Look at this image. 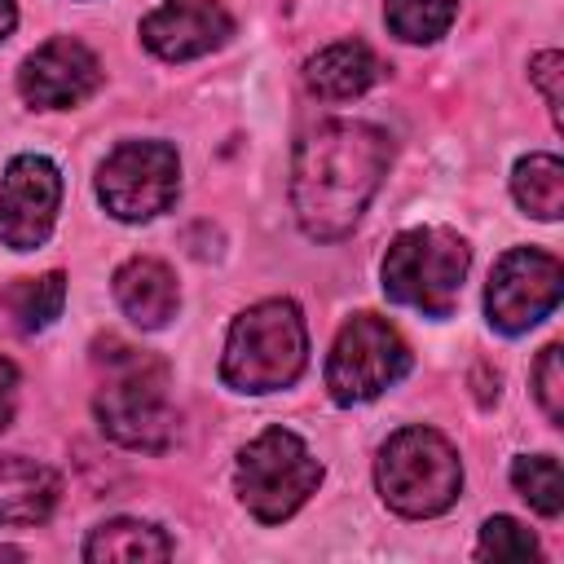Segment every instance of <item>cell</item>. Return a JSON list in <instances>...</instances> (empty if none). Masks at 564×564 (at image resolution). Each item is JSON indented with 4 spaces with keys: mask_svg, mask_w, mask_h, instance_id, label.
I'll use <instances>...</instances> for the list:
<instances>
[{
    "mask_svg": "<svg viewBox=\"0 0 564 564\" xmlns=\"http://www.w3.org/2000/svg\"><path fill=\"white\" fill-rule=\"evenodd\" d=\"M93 366H97L93 410L101 432L123 449H145V454L167 449L176 423L167 397L172 388L167 361L119 335H106L93 344Z\"/></svg>",
    "mask_w": 564,
    "mask_h": 564,
    "instance_id": "7a4b0ae2",
    "label": "cell"
},
{
    "mask_svg": "<svg viewBox=\"0 0 564 564\" xmlns=\"http://www.w3.org/2000/svg\"><path fill=\"white\" fill-rule=\"evenodd\" d=\"M533 397L551 423H564V348L546 344L533 361Z\"/></svg>",
    "mask_w": 564,
    "mask_h": 564,
    "instance_id": "7402d4cb",
    "label": "cell"
},
{
    "mask_svg": "<svg viewBox=\"0 0 564 564\" xmlns=\"http://www.w3.org/2000/svg\"><path fill=\"white\" fill-rule=\"evenodd\" d=\"M181 159L167 141H123L97 167V198L115 220H154L176 203Z\"/></svg>",
    "mask_w": 564,
    "mask_h": 564,
    "instance_id": "ba28073f",
    "label": "cell"
},
{
    "mask_svg": "<svg viewBox=\"0 0 564 564\" xmlns=\"http://www.w3.org/2000/svg\"><path fill=\"white\" fill-rule=\"evenodd\" d=\"M511 194L533 220L564 216V163L555 154H524L511 172Z\"/></svg>",
    "mask_w": 564,
    "mask_h": 564,
    "instance_id": "e0dca14e",
    "label": "cell"
},
{
    "mask_svg": "<svg viewBox=\"0 0 564 564\" xmlns=\"http://www.w3.org/2000/svg\"><path fill=\"white\" fill-rule=\"evenodd\" d=\"M511 485L538 516L555 520L564 511V476L551 454H520L511 463Z\"/></svg>",
    "mask_w": 564,
    "mask_h": 564,
    "instance_id": "ffe728a7",
    "label": "cell"
},
{
    "mask_svg": "<svg viewBox=\"0 0 564 564\" xmlns=\"http://www.w3.org/2000/svg\"><path fill=\"white\" fill-rule=\"evenodd\" d=\"M66 304V278L53 269V273H40V278H22L4 291V313L13 317V326L22 335H35L44 326H53V317L62 313Z\"/></svg>",
    "mask_w": 564,
    "mask_h": 564,
    "instance_id": "ac0fdd59",
    "label": "cell"
},
{
    "mask_svg": "<svg viewBox=\"0 0 564 564\" xmlns=\"http://www.w3.org/2000/svg\"><path fill=\"white\" fill-rule=\"evenodd\" d=\"M13 26H18V4L13 0H0V44L13 35Z\"/></svg>",
    "mask_w": 564,
    "mask_h": 564,
    "instance_id": "d4e9b609",
    "label": "cell"
},
{
    "mask_svg": "<svg viewBox=\"0 0 564 564\" xmlns=\"http://www.w3.org/2000/svg\"><path fill=\"white\" fill-rule=\"evenodd\" d=\"M62 207V172L44 154L9 159L0 176V242L13 251H35L48 242Z\"/></svg>",
    "mask_w": 564,
    "mask_h": 564,
    "instance_id": "30bf717a",
    "label": "cell"
},
{
    "mask_svg": "<svg viewBox=\"0 0 564 564\" xmlns=\"http://www.w3.org/2000/svg\"><path fill=\"white\" fill-rule=\"evenodd\" d=\"M308 366V326L295 300H260L242 308L229 326L220 352V379L234 392H278L291 388Z\"/></svg>",
    "mask_w": 564,
    "mask_h": 564,
    "instance_id": "3957f363",
    "label": "cell"
},
{
    "mask_svg": "<svg viewBox=\"0 0 564 564\" xmlns=\"http://www.w3.org/2000/svg\"><path fill=\"white\" fill-rule=\"evenodd\" d=\"M62 480L48 463L0 454V524H44L57 507Z\"/></svg>",
    "mask_w": 564,
    "mask_h": 564,
    "instance_id": "9a60e30c",
    "label": "cell"
},
{
    "mask_svg": "<svg viewBox=\"0 0 564 564\" xmlns=\"http://www.w3.org/2000/svg\"><path fill=\"white\" fill-rule=\"evenodd\" d=\"M458 0H383V22L405 44H432L449 31Z\"/></svg>",
    "mask_w": 564,
    "mask_h": 564,
    "instance_id": "d6986e66",
    "label": "cell"
},
{
    "mask_svg": "<svg viewBox=\"0 0 564 564\" xmlns=\"http://www.w3.org/2000/svg\"><path fill=\"white\" fill-rule=\"evenodd\" d=\"M379 79H383V62L361 40L326 44L322 53H313L304 62V88L322 101H352L366 88H375Z\"/></svg>",
    "mask_w": 564,
    "mask_h": 564,
    "instance_id": "5bb4252c",
    "label": "cell"
},
{
    "mask_svg": "<svg viewBox=\"0 0 564 564\" xmlns=\"http://www.w3.org/2000/svg\"><path fill=\"white\" fill-rule=\"evenodd\" d=\"M115 300H119V308L132 326L163 330L176 317V304H181L176 273L154 256H132L115 269Z\"/></svg>",
    "mask_w": 564,
    "mask_h": 564,
    "instance_id": "4fadbf2b",
    "label": "cell"
},
{
    "mask_svg": "<svg viewBox=\"0 0 564 564\" xmlns=\"http://www.w3.org/2000/svg\"><path fill=\"white\" fill-rule=\"evenodd\" d=\"M560 75H564V57H560L555 48H546V53H538V57L529 62V79L542 88L546 110H551L555 123H560Z\"/></svg>",
    "mask_w": 564,
    "mask_h": 564,
    "instance_id": "603a6c76",
    "label": "cell"
},
{
    "mask_svg": "<svg viewBox=\"0 0 564 564\" xmlns=\"http://www.w3.org/2000/svg\"><path fill=\"white\" fill-rule=\"evenodd\" d=\"M476 555H480V560H538L542 546H538V538H533L520 520H511V516H494V520L480 524Z\"/></svg>",
    "mask_w": 564,
    "mask_h": 564,
    "instance_id": "44dd1931",
    "label": "cell"
},
{
    "mask_svg": "<svg viewBox=\"0 0 564 564\" xmlns=\"http://www.w3.org/2000/svg\"><path fill=\"white\" fill-rule=\"evenodd\" d=\"M375 485L397 516L432 520L458 502L463 463H458V449L436 427L414 423L383 441L375 458Z\"/></svg>",
    "mask_w": 564,
    "mask_h": 564,
    "instance_id": "277c9868",
    "label": "cell"
},
{
    "mask_svg": "<svg viewBox=\"0 0 564 564\" xmlns=\"http://www.w3.org/2000/svg\"><path fill=\"white\" fill-rule=\"evenodd\" d=\"M410 375V344L379 313H352L326 357V392L335 405H361Z\"/></svg>",
    "mask_w": 564,
    "mask_h": 564,
    "instance_id": "52a82bcc",
    "label": "cell"
},
{
    "mask_svg": "<svg viewBox=\"0 0 564 564\" xmlns=\"http://www.w3.org/2000/svg\"><path fill=\"white\" fill-rule=\"evenodd\" d=\"M564 295V269L551 251L538 247H511L498 256L489 286H485V313L489 326L502 335H524L542 317L555 313Z\"/></svg>",
    "mask_w": 564,
    "mask_h": 564,
    "instance_id": "9c48e42d",
    "label": "cell"
},
{
    "mask_svg": "<svg viewBox=\"0 0 564 564\" xmlns=\"http://www.w3.org/2000/svg\"><path fill=\"white\" fill-rule=\"evenodd\" d=\"M392 145L383 128L361 119H326L308 128L291 163V212L313 242H339L366 216L383 185Z\"/></svg>",
    "mask_w": 564,
    "mask_h": 564,
    "instance_id": "6da1fadb",
    "label": "cell"
},
{
    "mask_svg": "<svg viewBox=\"0 0 564 564\" xmlns=\"http://www.w3.org/2000/svg\"><path fill=\"white\" fill-rule=\"evenodd\" d=\"M97 88H101V62L88 44L70 35L40 44L18 70V93L35 110H70L88 101Z\"/></svg>",
    "mask_w": 564,
    "mask_h": 564,
    "instance_id": "8fae6325",
    "label": "cell"
},
{
    "mask_svg": "<svg viewBox=\"0 0 564 564\" xmlns=\"http://www.w3.org/2000/svg\"><path fill=\"white\" fill-rule=\"evenodd\" d=\"M13 410H18V366L0 357V432L13 423Z\"/></svg>",
    "mask_w": 564,
    "mask_h": 564,
    "instance_id": "cb8c5ba5",
    "label": "cell"
},
{
    "mask_svg": "<svg viewBox=\"0 0 564 564\" xmlns=\"http://www.w3.org/2000/svg\"><path fill=\"white\" fill-rule=\"evenodd\" d=\"M317 480H322V463L291 427H264L256 441L242 445L234 463L238 502L260 524L291 520L317 494Z\"/></svg>",
    "mask_w": 564,
    "mask_h": 564,
    "instance_id": "8992f818",
    "label": "cell"
},
{
    "mask_svg": "<svg viewBox=\"0 0 564 564\" xmlns=\"http://www.w3.org/2000/svg\"><path fill=\"white\" fill-rule=\"evenodd\" d=\"M172 538L150 524V520H106L88 533L84 560L106 564V560H172Z\"/></svg>",
    "mask_w": 564,
    "mask_h": 564,
    "instance_id": "2e32d148",
    "label": "cell"
},
{
    "mask_svg": "<svg viewBox=\"0 0 564 564\" xmlns=\"http://www.w3.org/2000/svg\"><path fill=\"white\" fill-rule=\"evenodd\" d=\"M234 35V13L220 0H163L141 18V44L163 62H194L225 48Z\"/></svg>",
    "mask_w": 564,
    "mask_h": 564,
    "instance_id": "7c38bea8",
    "label": "cell"
},
{
    "mask_svg": "<svg viewBox=\"0 0 564 564\" xmlns=\"http://www.w3.org/2000/svg\"><path fill=\"white\" fill-rule=\"evenodd\" d=\"M0 555H9V560H22L26 551H18V546H0Z\"/></svg>",
    "mask_w": 564,
    "mask_h": 564,
    "instance_id": "484cf974",
    "label": "cell"
},
{
    "mask_svg": "<svg viewBox=\"0 0 564 564\" xmlns=\"http://www.w3.org/2000/svg\"><path fill=\"white\" fill-rule=\"evenodd\" d=\"M471 269V247L445 225H419L392 238L383 256V295L423 317H449Z\"/></svg>",
    "mask_w": 564,
    "mask_h": 564,
    "instance_id": "5b68a950",
    "label": "cell"
}]
</instances>
